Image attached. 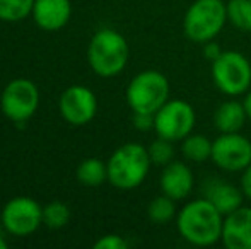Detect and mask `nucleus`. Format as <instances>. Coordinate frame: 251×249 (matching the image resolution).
Here are the masks:
<instances>
[{
	"label": "nucleus",
	"instance_id": "f257e3e1",
	"mask_svg": "<svg viewBox=\"0 0 251 249\" xmlns=\"http://www.w3.org/2000/svg\"><path fill=\"white\" fill-rule=\"evenodd\" d=\"M224 215L207 198L188 202L176 215V229L186 243L199 248L214 246L222 237Z\"/></svg>",
	"mask_w": 251,
	"mask_h": 249
},
{
	"label": "nucleus",
	"instance_id": "f03ea898",
	"mask_svg": "<svg viewBox=\"0 0 251 249\" xmlns=\"http://www.w3.org/2000/svg\"><path fill=\"white\" fill-rule=\"evenodd\" d=\"M130 50L126 40L111 27H102L93 36L87 48V62L96 75L109 79L125 70Z\"/></svg>",
	"mask_w": 251,
	"mask_h": 249
},
{
	"label": "nucleus",
	"instance_id": "7ed1b4c3",
	"mask_svg": "<svg viewBox=\"0 0 251 249\" xmlns=\"http://www.w3.org/2000/svg\"><path fill=\"white\" fill-rule=\"evenodd\" d=\"M149 150L140 143H125L111 154L108 166V181L118 189H133L146 181L151 169Z\"/></svg>",
	"mask_w": 251,
	"mask_h": 249
},
{
	"label": "nucleus",
	"instance_id": "20e7f679",
	"mask_svg": "<svg viewBox=\"0 0 251 249\" xmlns=\"http://www.w3.org/2000/svg\"><path fill=\"white\" fill-rule=\"evenodd\" d=\"M227 23V5L222 0H195L183 17V29L193 43H207L219 36Z\"/></svg>",
	"mask_w": 251,
	"mask_h": 249
},
{
	"label": "nucleus",
	"instance_id": "39448f33",
	"mask_svg": "<svg viewBox=\"0 0 251 249\" xmlns=\"http://www.w3.org/2000/svg\"><path fill=\"white\" fill-rule=\"evenodd\" d=\"M125 96L133 113L155 114L169 101V80L162 72L144 70L130 80Z\"/></svg>",
	"mask_w": 251,
	"mask_h": 249
},
{
	"label": "nucleus",
	"instance_id": "423d86ee",
	"mask_svg": "<svg viewBox=\"0 0 251 249\" xmlns=\"http://www.w3.org/2000/svg\"><path fill=\"white\" fill-rule=\"evenodd\" d=\"M214 84L226 96H241L251 89V63L239 51H222L212 62Z\"/></svg>",
	"mask_w": 251,
	"mask_h": 249
},
{
	"label": "nucleus",
	"instance_id": "0eeeda50",
	"mask_svg": "<svg viewBox=\"0 0 251 249\" xmlns=\"http://www.w3.org/2000/svg\"><path fill=\"white\" fill-rule=\"evenodd\" d=\"M40 106V91L29 79H14L5 86L0 97V108L5 118L14 123H26Z\"/></svg>",
	"mask_w": 251,
	"mask_h": 249
},
{
	"label": "nucleus",
	"instance_id": "6e6552de",
	"mask_svg": "<svg viewBox=\"0 0 251 249\" xmlns=\"http://www.w3.org/2000/svg\"><path fill=\"white\" fill-rule=\"evenodd\" d=\"M197 123L195 110L183 99H169L154 114V130L157 136L171 142L183 140L193 132Z\"/></svg>",
	"mask_w": 251,
	"mask_h": 249
},
{
	"label": "nucleus",
	"instance_id": "1a4fd4ad",
	"mask_svg": "<svg viewBox=\"0 0 251 249\" xmlns=\"http://www.w3.org/2000/svg\"><path fill=\"white\" fill-rule=\"evenodd\" d=\"M43 224V206L29 196H16L2 208V226L10 236L26 237Z\"/></svg>",
	"mask_w": 251,
	"mask_h": 249
},
{
	"label": "nucleus",
	"instance_id": "9d476101",
	"mask_svg": "<svg viewBox=\"0 0 251 249\" xmlns=\"http://www.w3.org/2000/svg\"><path fill=\"white\" fill-rule=\"evenodd\" d=\"M210 160L222 171L243 173L251 164V142L239 132L221 133L212 140Z\"/></svg>",
	"mask_w": 251,
	"mask_h": 249
},
{
	"label": "nucleus",
	"instance_id": "9b49d317",
	"mask_svg": "<svg viewBox=\"0 0 251 249\" xmlns=\"http://www.w3.org/2000/svg\"><path fill=\"white\" fill-rule=\"evenodd\" d=\"M58 111L67 123L74 126L87 125L98 111L96 94L84 86H70L62 92Z\"/></svg>",
	"mask_w": 251,
	"mask_h": 249
},
{
	"label": "nucleus",
	"instance_id": "f8f14e48",
	"mask_svg": "<svg viewBox=\"0 0 251 249\" xmlns=\"http://www.w3.org/2000/svg\"><path fill=\"white\" fill-rule=\"evenodd\" d=\"M222 244L227 249H251V208L239 206L224 217Z\"/></svg>",
	"mask_w": 251,
	"mask_h": 249
},
{
	"label": "nucleus",
	"instance_id": "ddd939ff",
	"mask_svg": "<svg viewBox=\"0 0 251 249\" xmlns=\"http://www.w3.org/2000/svg\"><path fill=\"white\" fill-rule=\"evenodd\" d=\"M159 184H161V191L164 195L179 202V200L188 198V195L192 193L193 186H195V176L185 162L173 160L164 166Z\"/></svg>",
	"mask_w": 251,
	"mask_h": 249
},
{
	"label": "nucleus",
	"instance_id": "4468645a",
	"mask_svg": "<svg viewBox=\"0 0 251 249\" xmlns=\"http://www.w3.org/2000/svg\"><path fill=\"white\" fill-rule=\"evenodd\" d=\"M31 16L41 29L58 31L69 23L72 3L70 0H34Z\"/></svg>",
	"mask_w": 251,
	"mask_h": 249
},
{
	"label": "nucleus",
	"instance_id": "2eb2a0df",
	"mask_svg": "<svg viewBox=\"0 0 251 249\" xmlns=\"http://www.w3.org/2000/svg\"><path fill=\"white\" fill-rule=\"evenodd\" d=\"M203 198H207L226 217L227 213L234 212L236 208L243 205L245 195H243L241 188H236L234 184L214 178V180L205 181Z\"/></svg>",
	"mask_w": 251,
	"mask_h": 249
},
{
	"label": "nucleus",
	"instance_id": "dca6fc26",
	"mask_svg": "<svg viewBox=\"0 0 251 249\" xmlns=\"http://www.w3.org/2000/svg\"><path fill=\"white\" fill-rule=\"evenodd\" d=\"M246 120H248V114H246L245 104L234 99L222 103L214 113V125L221 133L241 132Z\"/></svg>",
	"mask_w": 251,
	"mask_h": 249
},
{
	"label": "nucleus",
	"instance_id": "f3484780",
	"mask_svg": "<svg viewBox=\"0 0 251 249\" xmlns=\"http://www.w3.org/2000/svg\"><path fill=\"white\" fill-rule=\"evenodd\" d=\"M75 174L80 184L96 188L101 186L104 181H108V166L102 160L91 157V159H86L79 164Z\"/></svg>",
	"mask_w": 251,
	"mask_h": 249
},
{
	"label": "nucleus",
	"instance_id": "a211bd4d",
	"mask_svg": "<svg viewBox=\"0 0 251 249\" xmlns=\"http://www.w3.org/2000/svg\"><path fill=\"white\" fill-rule=\"evenodd\" d=\"M181 152L185 159L192 162H205L212 157V140L200 133H190L186 138H183Z\"/></svg>",
	"mask_w": 251,
	"mask_h": 249
},
{
	"label": "nucleus",
	"instance_id": "6ab92c4d",
	"mask_svg": "<svg viewBox=\"0 0 251 249\" xmlns=\"http://www.w3.org/2000/svg\"><path fill=\"white\" fill-rule=\"evenodd\" d=\"M147 215H149L151 222L159 224V226L171 222L178 215V212H176V200L169 198L164 193L161 196H155L149 203V206H147Z\"/></svg>",
	"mask_w": 251,
	"mask_h": 249
},
{
	"label": "nucleus",
	"instance_id": "aec40b11",
	"mask_svg": "<svg viewBox=\"0 0 251 249\" xmlns=\"http://www.w3.org/2000/svg\"><path fill=\"white\" fill-rule=\"evenodd\" d=\"M227 21L245 33H251V0H229Z\"/></svg>",
	"mask_w": 251,
	"mask_h": 249
},
{
	"label": "nucleus",
	"instance_id": "412c9836",
	"mask_svg": "<svg viewBox=\"0 0 251 249\" xmlns=\"http://www.w3.org/2000/svg\"><path fill=\"white\" fill-rule=\"evenodd\" d=\"M34 0H0V21L19 23L33 12Z\"/></svg>",
	"mask_w": 251,
	"mask_h": 249
},
{
	"label": "nucleus",
	"instance_id": "4be33fe9",
	"mask_svg": "<svg viewBox=\"0 0 251 249\" xmlns=\"http://www.w3.org/2000/svg\"><path fill=\"white\" fill-rule=\"evenodd\" d=\"M70 210L65 203L51 202L43 206V224L48 229H62L69 224Z\"/></svg>",
	"mask_w": 251,
	"mask_h": 249
},
{
	"label": "nucleus",
	"instance_id": "5701e85b",
	"mask_svg": "<svg viewBox=\"0 0 251 249\" xmlns=\"http://www.w3.org/2000/svg\"><path fill=\"white\" fill-rule=\"evenodd\" d=\"M149 157L152 164H157V166H166V164L173 162V157H175V149H173L171 140H166L157 136V140L149 145Z\"/></svg>",
	"mask_w": 251,
	"mask_h": 249
},
{
	"label": "nucleus",
	"instance_id": "b1692460",
	"mask_svg": "<svg viewBox=\"0 0 251 249\" xmlns=\"http://www.w3.org/2000/svg\"><path fill=\"white\" fill-rule=\"evenodd\" d=\"M126 248H128L126 239H123L118 234H106V236L98 239L96 244H94V249H126Z\"/></svg>",
	"mask_w": 251,
	"mask_h": 249
},
{
	"label": "nucleus",
	"instance_id": "393cba45",
	"mask_svg": "<svg viewBox=\"0 0 251 249\" xmlns=\"http://www.w3.org/2000/svg\"><path fill=\"white\" fill-rule=\"evenodd\" d=\"M133 126H135L139 132H149V130H154V114L133 113Z\"/></svg>",
	"mask_w": 251,
	"mask_h": 249
},
{
	"label": "nucleus",
	"instance_id": "a878e982",
	"mask_svg": "<svg viewBox=\"0 0 251 249\" xmlns=\"http://www.w3.org/2000/svg\"><path fill=\"white\" fill-rule=\"evenodd\" d=\"M222 55V48L219 46L217 43H215L214 40L207 41V43H203V57L207 58L208 62H214L217 60L219 57Z\"/></svg>",
	"mask_w": 251,
	"mask_h": 249
},
{
	"label": "nucleus",
	"instance_id": "bb28decb",
	"mask_svg": "<svg viewBox=\"0 0 251 249\" xmlns=\"http://www.w3.org/2000/svg\"><path fill=\"white\" fill-rule=\"evenodd\" d=\"M241 191L245 195L246 200L251 202V164L243 171V176H241Z\"/></svg>",
	"mask_w": 251,
	"mask_h": 249
},
{
	"label": "nucleus",
	"instance_id": "cd10ccee",
	"mask_svg": "<svg viewBox=\"0 0 251 249\" xmlns=\"http://www.w3.org/2000/svg\"><path fill=\"white\" fill-rule=\"evenodd\" d=\"M243 104H245V110H246V114H248V120H251V89L245 94Z\"/></svg>",
	"mask_w": 251,
	"mask_h": 249
},
{
	"label": "nucleus",
	"instance_id": "c85d7f7f",
	"mask_svg": "<svg viewBox=\"0 0 251 249\" xmlns=\"http://www.w3.org/2000/svg\"><path fill=\"white\" fill-rule=\"evenodd\" d=\"M0 249H7V243H5V239H3L2 236H0Z\"/></svg>",
	"mask_w": 251,
	"mask_h": 249
}]
</instances>
